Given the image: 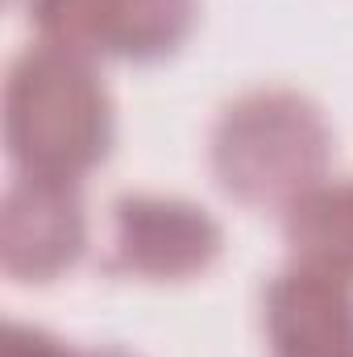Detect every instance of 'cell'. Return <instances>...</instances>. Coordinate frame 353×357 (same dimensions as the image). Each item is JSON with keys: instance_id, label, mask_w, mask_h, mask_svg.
I'll return each instance as SVG.
<instances>
[{"instance_id": "5", "label": "cell", "mask_w": 353, "mask_h": 357, "mask_svg": "<svg viewBox=\"0 0 353 357\" xmlns=\"http://www.w3.org/2000/svg\"><path fill=\"white\" fill-rule=\"evenodd\" d=\"M88 245V212L80 178L21 175L0 204V266L17 282H50L80 262Z\"/></svg>"}, {"instance_id": "2", "label": "cell", "mask_w": 353, "mask_h": 357, "mask_svg": "<svg viewBox=\"0 0 353 357\" xmlns=\"http://www.w3.org/2000/svg\"><path fill=\"white\" fill-rule=\"evenodd\" d=\"M212 175L246 208H291L333 162V129L308 96L258 88L225 104L212 125Z\"/></svg>"}, {"instance_id": "8", "label": "cell", "mask_w": 353, "mask_h": 357, "mask_svg": "<svg viewBox=\"0 0 353 357\" xmlns=\"http://www.w3.org/2000/svg\"><path fill=\"white\" fill-rule=\"evenodd\" d=\"M0 357H75V345L59 341L54 333H46V328H38V324L8 320Z\"/></svg>"}, {"instance_id": "6", "label": "cell", "mask_w": 353, "mask_h": 357, "mask_svg": "<svg viewBox=\"0 0 353 357\" xmlns=\"http://www.w3.org/2000/svg\"><path fill=\"white\" fill-rule=\"evenodd\" d=\"M262 328L270 357H353V287L283 270L262 291Z\"/></svg>"}, {"instance_id": "7", "label": "cell", "mask_w": 353, "mask_h": 357, "mask_svg": "<svg viewBox=\"0 0 353 357\" xmlns=\"http://www.w3.org/2000/svg\"><path fill=\"white\" fill-rule=\"evenodd\" d=\"M291 266L353 287V178L316 183L283 212Z\"/></svg>"}, {"instance_id": "4", "label": "cell", "mask_w": 353, "mask_h": 357, "mask_svg": "<svg viewBox=\"0 0 353 357\" xmlns=\"http://www.w3.org/2000/svg\"><path fill=\"white\" fill-rule=\"evenodd\" d=\"M225 233L216 216L179 195L129 191L112 204V233L100 266L154 282H179L204 274L220 258Z\"/></svg>"}, {"instance_id": "9", "label": "cell", "mask_w": 353, "mask_h": 357, "mask_svg": "<svg viewBox=\"0 0 353 357\" xmlns=\"http://www.w3.org/2000/svg\"><path fill=\"white\" fill-rule=\"evenodd\" d=\"M75 357H137L121 345H96V349H75Z\"/></svg>"}, {"instance_id": "3", "label": "cell", "mask_w": 353, "mask_h": 357, "mask_svg": "<svg viewBox=\"0 0 353 357\" xmlns=\"http://www.w3.org/2000/svg\"><path fill=\"white\" fill-rule=\"evenodd\" d=\"M38 42L80 59L158 63L200 21V0H25Z\"/></svg>"}, {"instance_id": "1", "label": "cell", "mask_w": 353, "mask_h": 357, "mask_svg": "<svg viewBox=\"0 0 353 357\" xmlns=\"http://www.w3.org/2000/svg\"><path fill=\"white\" fill-rule=\"evenodd\" d=\"M4 146L21 175L84 178L112 150V100L91 59L25 46L4 79Z\"/></svg>"}]
</instances>
